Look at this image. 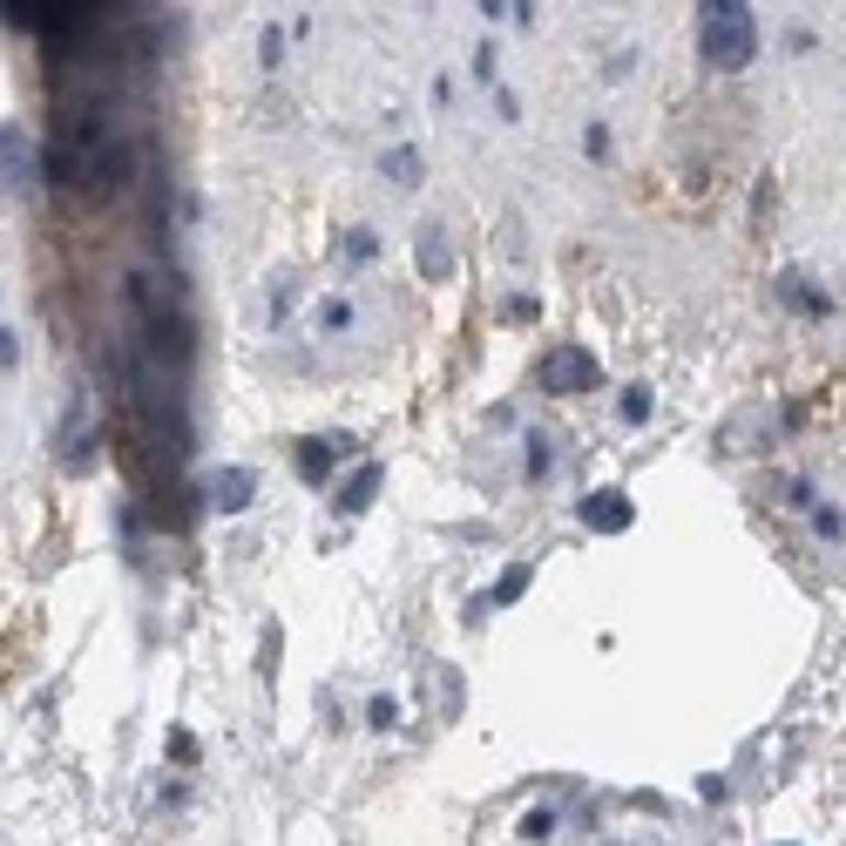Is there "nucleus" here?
Returning a JSON list of instances; mask_svg holds the SVG:
<instances>
[{"label": "nucleus", "instance_id": "obj_15", "mask_svg": "<svg viewBox=\"0 0 846 846\" xmlns=\"http://www.w3.org/2000/svg\"><path fill=\"white\" fill-rule=\"evenodd\" d=\"M14 352H21V346H14V332H0V366H14Z\"/></svg>", "mask_w": 846, "mask_h": 846}, {"label": "nucleus", "instance_id": "obj_8", "mask_svg": "<svg viewBox=\"0 0 846 846\" xmlns=\"http://www.w3.org/2000/svg\"><path fill=\"white\" fill-rule=\"evenodd\" d=\"M420 264H427V271H448V245H440V237H433V230L420 237Z\"/></svg>", "mask_w": 846, "mask_h": 846}, {"label": "nucleus", "instance_id": "obj_2", "mask_svg": "<svg viewBox=\"0 0 846 846\" xmlns=\"http://www.w3.org/2000/svg\"><path fill=\"white\" fill-rule=\"evenodd\" d=\"M542 386L549 393H589L596 386V352L589 346H555L542 359Z\"/></svg>", "mask_w": 846, "mask_h": 846}, {"label": "nucleus", "instance_id": "obj_11", "mask_svg": "<svg viewBox=\"0 0 846 846\" xmlns=\"http://www.w3.org/2000/svg\"><path fill=\"white\" fill-rule=\"evenodd\" d=\"M583 149H589V156H602V149H610V129L589 123V129H583Z\"/></svg>", "mask_w": 846, "mask_h": 846}, {"label": "nucleus", "instance_id": "obj_14", "mask_svg": "<svg viewBox=\"0 0 846 846\" xmlns=\"http://www.w3.org/2000/svg\"><path fill=\"white\" fill-rule=\"evenodd\" d=\"M529 474H549V440H529Z\"/></svg>", "mask_w": 846, "mask_h": 846}, {"label": "nucleus", "instance_id": "obj_5", "mask_svg": "<svg viewBox=\"0 0 846 846\" xmlns=\"http://www.w3.org/2000/svg\"><path fill=\"white\" fill-rule=\"evenodd\" d=\"M583 521H589V529H602V535H617V529H630V501L617 488H602V495L583 501Z\"/></svg>", "mask_w": 846, "mask_h": 846}, {"label": "nucleus", "instance_id": "obj_7", "mask_svg": "<svg viewBox=\"0 0 846 846\" xmlns=\"http://www.w3.org/2000/svg\"><path fill=\"white\" fill-rule=\"evenodd\" d=\"M332 448H339V440H305V454H298V467H305V481H318V474H326V467H332Z\"/></svg>", "mask_w": 846, "mask_h": 846}, {"label": "nucleus", "instance_id": "obj_10", "mask_svg": "<svg viewBox=\"0 0 846 846\" xmlns=\"http://www.w3.org/2000/svg\"><path fill=\"white\" fill-rule=\"evenodd\" d=\"M346 318H352V305H346V298H332V305H318V326H332V332H339Z\"/></svg>", "mask_w": 846, "mask_h": 846}, {"label": "nucleus", "instance_id": "obj_13", "mask_svg": "<svg viewBox=\"0 0 846 846\" xmlns=\"http://www.w3.org/2000/svg\"><path fill=\"white\" fill-rule=\"evenodd\" d=\"M651 414V393H623V420H643Z\"/></svg>", "mask_w": 846, "mask_h": 846}, {"label": "nucleus", "instance_id": "obj_12", "mask_svg": "<svg viewBox=\"0 0 846 846\" xmlns=\"http://www.w3.org/2000/svg\"><path fill=\"white\" fill-rule=\"evenodd\" d=\"M549 826H555V813H529V820H521V833H529V839H549Z\"/></svg>", "mask_w": 846, "mask_h": 846}, {"label": "nucleus", "instance_id": "obj_9", "mask_svg": "<svg viewBox=\"0 0 846 846\" xmlns=\"http://www.w3.org/2000/svg\"><path fill=\"white\" fill-rule=\"evenodd\" d=\"M521 589H529V569H508V576H501V589H495V602H515Z\"/></svg>", "mask_w": 846, "mask_h": 846}, {"label": "nucleus", "instance_id": "obj_6", "mask_svg": "<svg viewBox=\"0 0 846 846\" xmlns=\"http://www.w3.org/2000/svg\"><path fill=\"white\" fill-rule=\"evenodd\" d=\"M373 488H380V467H359L346 488H339V508H346V515H359V508L373 501Z\"/></svg>", "mask_w": 846, "mask_h": 846}, {"label": "nucleus", "instance_id": "obj_1", "mask_svg": "<svg viewBox=\"0 0 846 846\" xmlns=\"http://www.w3.org/2000/svg\"><path fill=\"white\" fill-rule=\"evenodd\" d=\"M752 48H758V21H752V8H738V0H711V8L698 14V55H704V68H745L752 61Z\"/></svg>", "mask_w": 846, "mask_h": 846}, {"label": "nucleus", "instance_id": "obj_3", "mask_svg": "<svg viewBox=\"0 0 846 846\" xmlns=\"http://www.w3.org/2000/svg\"><path fill=\"white\" fill-rule=\"evenodd\" d=\"M0 177H8L14 190L34 183V149H27V129L21 123H0Z\"/></svg>", "mask_w": 846, "mask_h": 846}, {"label": "nucleus", "instance_id": "obj_4", "mask_svg": "<svg viewBox=\"0 0 846 846\" xmlns=\"http://www.w3.org/2000/svg\"><path fill=\"white\" fill-rule=\"evenodd\" d=\"M251 495H258V474L251 467H217L211 474V508L237 515V508H251Z\"/></svg>", "mask_w": 846, "mask_h": 846}]
</instances>
